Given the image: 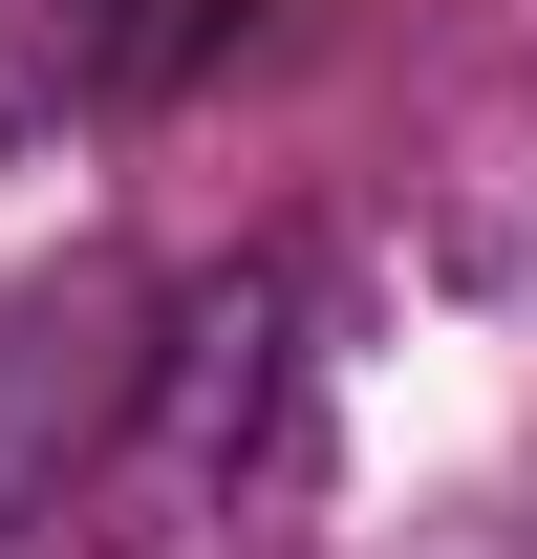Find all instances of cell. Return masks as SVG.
<instances>
[{"instance_id":"1","label":"cell","mask_w":537,"mask_h":559,"mask_svg":"<svg viewBox=\"0 0 537 559\" xmlns=\"http://www.w3.org/2000/svg\"><path fill=\"white\" fill-rule=\"evenodd\" d=\"M279 388H301V280H279V259L194 280V301H151V388H130V452H108V516H130V538L215 516V495H237V452L279 430Z\"/></svg>"},{"instance_id":"2","label":"cell","mask_w":537,"mask_h":559,"mask_svg":"<svg viewBox=\"0 0 537 559\" xmlns=\"http://www.w3.org/2000/svg\"><path fill=\"white\" fill-rule=\"evenodd\" d=\"M130 388H151V280L130 259H65V280L0 301V538H44L65 495H108Z\"/></svg>"},{"instance_id":"3","label":"cell","mask_w":537,"mask_h":559,"mask_svg":"<svg viewBox=\"0 0 537 559\" xmlns=\"http://www.w3.org/2000/svg\"><path fill=\"white\" fill-rule=\"evenodd\" d=\"M194 22H215V0H0V130H86V108L172 86Z\"/></svg>"}]
</instances>
